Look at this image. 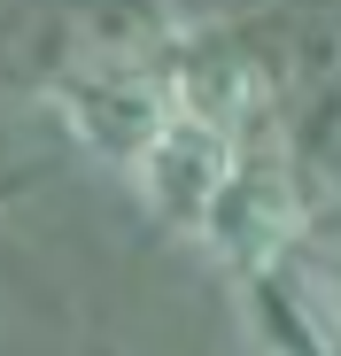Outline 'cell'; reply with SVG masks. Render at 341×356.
Wrapping results in <instances>:
<instances>
[{
	"instance_id": "obj_3",
	"label": "cell",
	"mask_w": 341,
	"mask_h": 356,
	"mask_svg": "<svg viewBox=\"0 0 341 356\" xmlns=\"http://www.w3.org/2000/svg\"><path fill=\"white\" fill-rule=\"evenodd\" d=\"M233 155H241V132L170 108V124L132 155V186L148 194V209H155L163 225H187V232H194L202 209H209L217 186H225V170H233Z\"/></svg>"
},
{
	"instance_id": "obj_4",
	"label": "cell",
	"mask_w": 341,
	"mask_h": 356,
	"mask_svg": "<svg viewBox=\"0 0 341 356\" xmlns=\"http://www.w3.org/2000/svg\"><path fill=\"white\" fill-rule=\"evenodd\" d=\"M256 286V318L271 333V356H341V302L295 286L287 271H264Z\"/></svg>"
},
{
	"instance_id": "obj_1",
	"label": "cell",
	"mask_w": 341,
	"mask_h": 356,
	"mask_svg": "<svg viewBox=\"0 0 341 356\" xmlns=\"http://www.w3.org/2000/svg\"><path fill=\"white\" fill-rule=\"evenodd\" d=\"M194 232L217 248V264H233L241 279L279 271L287 248H295V232H303V186H295V170L279 163L271 147H241Z\"/></svg>"
},
{
	"instance_id": "obj_2",
	"label": "cell",
	"mask_w": 341,
	"mask_h": 356,
	"mask_svg": "<svg viewBox=\"0 0 341 356\" xmlns=\"http://www.w3.org/2000/svg\"><path fill=\"white\" fill-rule=\"evenodd\" d=\"M54 108H63V124L78 132V147H93L101 163H125L170 124V78L163 70H140V63H93L78 78L54 86Z\"/></svg>"
}]
</instances>
